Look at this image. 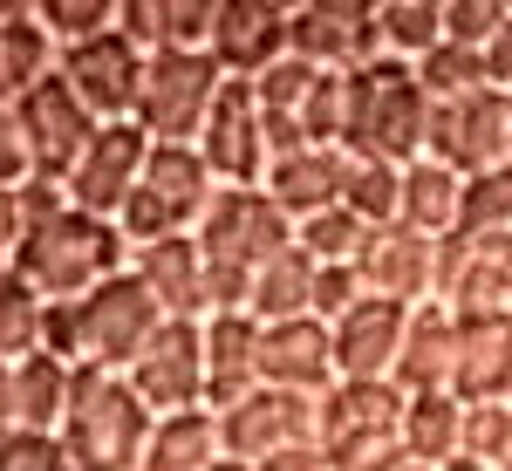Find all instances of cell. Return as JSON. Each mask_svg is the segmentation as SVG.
<instances>
[{
    "label": "cell",
    "mask_w": 512,
    "mask_h": 471,
    "mask_svg": "<svg viewBox=\"0 0 512 471\" xmlns=\"http://www.w3.org/2000/svg\"><path fill=\"white\" fill-rule=\"evenodd\" d=\"M506 103H512V89H506Z\"/></svg>",
    "instance_id": "obj_59"
},
{
    "label": "cell",
    "mask_w": 512,
    "mask_h": 471,
    "mask_svg": "<svg viewBox=\"0 0 512 471\" xmlns=\"http://www.w3.org/2000/svg\"><path fill=\"white\" fill-rule=\"evenodd\" d=\"M280 14H287V21H294V14H301V7H308V0H274Z\"/></svg>",
    "instance_id": "obj_55"
},
{
    "label": "cell",
    "mask_w": 512,
    "mask_h": 471,
    "mask_svg": "<svg viewBox=\"0 0 512 471\" xmlns=\"http://www.w3.org/2000/svg\"><path fill=\"white\" fill-rule=\"evenodd\" d=\"M260 383L321 396L335 383V342L321 314H294V321H260Z\"/></svg>",
    "instance_id": "obj_19"
},
{
    "label": "cell",
    "mask_w": 512,
    "mask_h": 471,
    "mask_svg": "<svg viewBox=\"0 0 512 471\" xmlns=\"http://www.w3.org/2000/svg\"><path fill=\"white\" fill-rule=\"evenodd\" d=\"M14 239H21V185H0V260L14 253Z\"/></svg>",
    "instance_id": "obj_50"
},
{
    "label": "cell",
    "mask_w": 512,
    "mask_h": 471,
    "mask_svg": "<svg viewBox=\"0 0 512 471\" xmlns=\"http://www.w3.org/2000/svg\"><path fill=\"white\" fill-rule=\"evenodd\" d=\"M164 308L151 301V287L130 274L96 280L89 294H62L48 301V321H41V349L62 355V362H96V369H130V355L158 335Z\"/></svg>",
    "instance_id": "obj_1"
},
{
    "label": "cell",
    "mask_w": 512,
    "mask_h": 471,
    "mask_svg": "<svg viewBox=\"0 0 512 471\" xmlns=\"http://www.w3.org/2000/svg\"><path fill=\"white\" fill-rule=\"evenodd\" d=\"M403 471H424V465H403Z\"/></svg>",
    "instance_id": "obj_57"
},
{
    "label": "cell",
    "mask_w": 512,
    "mask_h": 471,
    "mask_svg": "<svg viewBox=\"0 0 512 471\" xmlns=\"http://www.w3.org/2000/svg\"><path fill=\"white\" fill-rule=\"evenodd\" d=\"M7 267L28 287H41L48 301H62V294H89L96 280L123 274L130 267V239L117 233V219H96L76 198H62V205H48V212H35L21 226Z\"/></svg>",
    "instance_id": "obj_2"
},
{
    "label": "cell",
    "mask_w": 512,
    "mask_h": 471,
    "mask_svg": "<svg viewBox=\"0 0 512 471\" xmlns=\"http://www.w3.org/2000/svg\"><path fill=\"white\" fill-rule=\"evenodd\" d=\"M0 471H76V458L62 451V437L55 431H14L0 437Z\"/></svg>",
    "instance_id": "obj_44"
},
{
    "label": "cell",
    "mask_w": 512,
    "mask_h": 471,
    "mask_svg": "<svg viewBox=\"0 0 512 471\" xmlns=\"http://www.w3.org/2000/svg\"><path fill=\"white\" fill-rule=\"evenodd\" d=\"M41 0H0V21H35Z\"/></svg>",
    "instance_id": "obj_52"
},
{
    "label": "cell",
    "mask_w": 512,
    "mask_h": 471,
    "mask_svg": "<svg viewBox=\"0 0 512 471\" xmlns=\"http://www.w3.org/2000/svg\"><path fill=\"white\" fill-rule=\"evenodd\" d=\"M451 362H458V314L444 301H417L403 321V349H396L390 383L403 396L417 390H451Z\"/></svg>",
    "instance_id": "obj_23"
},
{
    "label": "cell",
    "mask_w": 512,
    "mask_h": 471,
    "mask_svg": "<svg viewBox=\"0 0 512 471\" xmlns=\"http://www.w3.org/2000/svg\"><path fill=\"white\" fill-rule=\"evenodd\" d=\"M130 390L144 396L151 410H198L205 403V321H185V314H164L158 335L130 355ZM212 410V403H205Z\"/></svg>",
    "instance_id": "obj_12"
},
{
    "label": "cell",
    "mask_w": 512,
    "mask_h": 471,
    "mask_svg": "<svg viewBox=\"0 0 512 471\" xmlns=\"http://www.w3.org/2000/svg\"><path fill=\"white\" fill-rule=\"evenodd\" d=\"M403 321H410V308H403V301L355 294L349 308L328 321V342H335V376H390V369H396V349H403Z\"/></svg>",
    "instance_id": "obj_18"
},
{
    "label": "cell",
    "mask_w": 512,
    "mask_h": 471,
    "mask_svg": "<svg viewBox=\"0 0 512 471\" xmlns=\"http://www.w3.org/2000/svg\"><path fill=\"white\" fill-rule=\"evenodd\" d=\"M55 76L69 82L103 123H117V117H130V103H137L144 48L123 35V28H96V35L55 41Z\"/></svg>",
    "instance_id": "obj_13"
},
{
    "label": "cell",
    "mask_w": 512,
    "mask_h": 471,
    "mask_svg": "<svg viewBox=\"0 0 512 471\" xmlns=\"http://www.w3.org/2000/svg\"><path fill=\"white\" fill-rule=\"evenodd\" d=\"M410 69H417V82H424V96H431V103H444V96H465V89H478V82H485V55H478V48H465V41H437L431 55H417Z\"/></svg>",
    "instance_id": "obj_37"
},
{
    "label": "cell",
    "mask_w": 512,
    "mask_h": 471,
    "mask_svg": "<svg viewBox=\"0 0 512 471\" xmlns=\"http://www.w3.org/2000/svg\"><path fill=\"white\" fill-rule=\"evenodd\" d=\"M212 471H260V465H246V458H226V451H219V465Z\"/></svg>",
    "instance_id": "obj_53"
},
{
    "label": "cell",
    "mask_w": 512,
    "mask_h": 471,
    "mask_svg": "<svg viewBox=\"0 0 512 471\" xmlns=\"http://www.w3.org/2000/svg\"><path fill=\"white\" fill-rule=\"evenodd\" d=\"M35 164H28V137H21V117L14 103H0V185H28Z\"/></svg>",
    "instance_id": "obj_47"
},
{
    "label": "cell",
    "mask_w": 512,
    "mask_h": 471,
    "mask_svg": "<svg viewBox=\"0 0 512 471\" xmlns=\"http://www.w3.org/2000/svg\"><path fill=\"white\" fill-rule=\"evenodd\" d=\"M219 82H226V69L212 62V48H151L130 117L144 123L158 144H192L205 110H212V96H219Z\"/></svg>",
    "instance_id": "obj_8"
},
{
    "label": "cell",
    "mask_w": 512,
    "mask_h": 471,
    "mask_svg": "<svg viewBox=\"0 0 512 471\" xmlns=\"http://www.w3.org/2000/svg\"><path fill=\"white\" fill-rule=\"evenodd\" d=\"M14 431V362L0 355V437Z\"/></svg>",
    "instance_id": "obj_51"
},
{
    "label": "cell",
    "mask_w": 512,
    "mask_h": 471,
    "mask_svg": "<svg viewBox=\"0 0 512 471\" xmlns=\"http://www.w3.org/2000/svg\"><path fill=\"white\" fill-rule=\"evenodd\" d=\"M212 14H219V0H123L117 28L137 41L144 55H151V48H205Z\"/></svg>",
    "instance_id": "obj_25"
},
{
    "label": "cell",
    "mask_w": 512,
    "mask_h": 471,
    "mask_svg": "<svg viewBox=\"0 0 512 471\" xmlns=\"http://www.w3.org/2000/svg\"><path fill=\"white\" fill-rule=\"evenodd\" d=\"M123 0H41L35 21L48 28L55 41H76V35H96V28H117Z\"/></svg>",
    "instance_id": "obj_42"
},
{
    "label": "cell",
    "mask_w": 512,
    "mask_h": 471,
    "mask_svg": "<svg viewBox=\"0 0 512 471\" xmlns=\"http://www.w3.org/2000/svg\"><path fill=\"white\" fill-rule=\"evenodd\" d=\"M349 130V69H321L301 96V137L308 144H342Z\"/></svg>",
    "instance_id": "obj_38"
},
{
    "label": "cell",
    "mask_w": 512,
    "mask_h": 471,
    "mask_svg": "<svg viewBox=\"0 0 512 471\" xmlns=\"http://www.w3.org/2000/svg\"><path fill=\"white\" fill-rule=\"evenodd\" d=\"M41 321H48V294L28 287V280L7 267V274H0V355H7V362L35 355L41 349Z\"/></svg>",
    "instance_id": "obj_33"
},
{
    "label": "cell",
    "mask_w": 512,
    "mask_h": 471,
    "mask_svg": "<svg viewBox=\"0 0 512 471\" xmlns=\"http://www.w3.org/2000/svg\"><path fill=\"white\" fill-rule=\"evenodd\" d=\"M506 7H512V0H506Z\"/></svg>",
    "instance_id": "obj_60"
},
{
    "label": "cell",
    "mask_w": 512,
    "mask_h": 471,
    "mask_svg": "<svg viewBox=\"0 0 512 471\" xmlns=\"http://www.w3.org/2000/svg\"><path fill=\"white\" fill-rule=\"evenodd\" d=\"M376 41H383V55H396V62H417V55H431L437 41H444V14L437 7H417V0H383Z\"/></svg>",
    "instance_id": "obj_35"
},
{
    "label": "cell",
    "mask_w": 512,
    "mask_h": 471,
    "mask_svg": "<svg viewBox=\"0 0 512 471\" xmlns=\"http://www.w3.org/2000/svg\"><path fill=\"white\" fill-rule=\"evenodd\" d=\"M321 69L315 62H301V55H280V62H267L260 76H253V96H260V117H294L301 123V96H308V82H315Z\"/></svg>",
    "instance_id": "obj_41"
},
{
    "label": "cell",
    "mask_w": 512,
    "mask_h": 471,
    "mask_svg": "<svg viewBox=\"0 0 512 471\" xmlns=\"http://www.w3.org/2000/svg\"><path fill=\"white\" fill-rule=\"evenodd\" d=\"M458 233H512V164H492V171L465 178Z\"/></svg>",
    "instance_id": "obj_36"
},
{
    "label": "cell",
    "mask_w": 512,
    "mask_h": 471,
    "mask_svg": "<svg viewBox=\"0 0 512 471\" xmlns=\"http://www.w3.org/2000/svg\"><path fill=\"white\" fill-rule=\"evenodd\" d=\"M212 198H219V178L198 157V144H158L151 137V157H144V171H137V185H130V198L117 212V233L130 246L164 239V233H192Z\"/></svg>",
    "instance_id": "obj_7"
},
{
    "label": "cell",
    "mask_w": 512,
    "mask_h": 471,
    "mask_svg": "<svg viewBox=\"0 0 512 471\" xmlns=\"http://www.w3.org/2000/svg\"><path fill=\"white\" fill-rule=\"evenodd\" d=\"M192 239L205 253V274H212V308H246L253 274L280 246H294V219L267 198V185H219Z\"/></svg>",
    "instance_id": "obj_3"
},
{
    "label": "cell",
    "mask_w": 512,
    "mask_h": 471,
    "mask_svg": "<svg viewBox=\"0 0 512 471\" xmlns=\"http://www.w3.org/2000/svg\"><path fill=\"white\" fill-rule=\"evenodd\" d=\"M478 55H485V82H499V89H512V21H506V28H499L492 41H485Z\"/></svg>",
    "instance_id": "obj_48"
},
{
    "label": "cell",
    "mask_w": 512,
    "mask_h": 471,
    "mask_svg": "<svg viewBox=\"0 0 512 471\" xmlns=\"http://www.w3.org/2000/svg\"><path fill=\"white\" fill-rule=\"evenodd\" d=\"M144 157H151V130L137 117H117V123H96V137H89V151L76 157V171L62 178L69 198H76L82 212H96V219H117L130 185H137V171H144Z\"/></svg>",
    "instance_id": "obj_16"
},
{
    "label": "cell",
    "mask_w": 512,
    "mask_h": 471,
    "mask_svg": "<svg viewBox=\"0 0 512 471\" xmlns=\"http://www.w3.org/2000/svg\"><path fill=\"white\" fill-rule=\"evenodd\" d=\"M69 390H76V362H62V355H21L14 362V424L21 431H55L62 424V410H69Z\"/></svg>",
    "instance_id": "obj_29"
},
{
    "label": "cell",
    "mask_w": 512,
    "mask_h": 471,
    "mask_svg": "<svg viewBox=\"0 0 512 471\" xmlns=\"http://www.w3.org/2000/svg\"><path fill=\"white\" fill-rule=\"evenodd\" d=\"M444 471H492V465H472V458H451Z\"/></svg>",
    "instance_id": "obj_54"
},
{
    "label": "cell",
    "mask_w": 512,
    "mask_h": 471,
    "mask_svg": "<svg viewBox=\"0 0 512 471\" xmlns=\"http://www.w3.org/2000/svg\"><path fill=\"white\" fill-rule=\"evenodd\" d=\"M342 178H349V151L342 144H294L267 164V198L287 219H308L321 205H342Z\"/></svg>",
    "instance_id": "obj_21"
},
{
    "label": "cell",
    "mask_w": 512,
    "mask_h": 471,
    "mask_svg": "<svg viewBox=\"0 0 512 471\" xmlns=\"http://www.w3.org/2000/svg\"><path fill=\"white\" fill-rule=\"evenodd\" d=\"M219 465V417L198 403V410H164L151 424V444L137 471H212Z\"/></svg>",
    "instance_id": "obj_26"
},
{
    "label": "cell",
    "mask_w": 512,
    "mask_h": 471,
    "mask_svg": "<svg viewBox=\"0 0 512 471\" xmlns=\"http://www.w3.org/2000/svg\"><path fill=\"white\" fill-rule=\"evenodd\" d=\"M451 396H458V403H492V396H512V314L458 321Z\"/></svg>",
    "instance_id": "obj_24"
},
{
    "label": "cell",
    "mask_w": 512,
    "mask_h": 471,
    "mask_svg": "<svg viewBox=\"0 0 512 471\" xmlns=\"http://www.w3.org/2000/svg\"><path fill=\"white\" fill-rule=\"evenodd\" d=\"M458 424H465V403H458L451 390L403 396V451H410V465L444 471L451 458H458Z\"/></svg>",
    "instance_id": "obj_28"
},
{
    "label": "cell",
    "mask_w": 512,
    "mask_h": 471,
    "mask_svg": "<svg viewBox=\"0 0 512 471\" xmlns=\"http://www.w3.org/2000/svg\"><path fill=\"white\" fill-rule=\"evenodd\" d=\"M437 239L444 233H417V226H369L362 246H355V280H362V294H383V301H403V308H417V301H437Z\"/></svg>",
    "instance_id": "obj_15"
},
{
    "label": "cell",
    "mask_w": 512,
    "mask_h": 471,
    "mask_svg": "<svg viewBox=\"0 0 512 471\" xmlns=\"http://www.w3.org/2000/svg\"><path fill=\"white\" fill-rule=\"evenodd\" d=\"M260 471H328V458H321V444H287L274 458H260Z\"/></svg>",
    "instance_id": "obj_49"
},
{
    "label": "cell",
    "mask_w": 512,
    "mask_h": 471,
    "mask_svg": "<svg viewBox=\"0 0 512 471\" xmlns=\"http://www.w3.org/2000/svg\"><path fill=\"white\" fill-rule=\"evenodd\" d=\"M55 69V35L41 21H0V103H21Z\"/></svg>",
    "instance_id": "obj_31"
},
{
    "label": "cell",
    "mask_w": 512,
    "mask_h": 471,
    "mask_svg": "<svg viewBox=\"0 0 512 471\" xmlns=\"http://www.w3.org/2000/svg\"><path fill=\"white\" fill-rule=\"evenodd\" d=\"M458 205H465V178L437 157H410L403 164V205L396 219L417 233H458Z\"/></svg>",
    "instance_id": "obj_27"
},
{
    "label": "cell",
    "mask_w": 512,
    "mask_h": 471,
    "mask_svg": "<svg viewBox=\"0 0 512 471\" xmlns=\"http://www.w3.org/2000/svg\"><path fill=\"white\" fill-rule=\"evenodd\" d=\"M308 14L335 21V28L355 41V55H362V62H369V55H383V41H376V14H383V0H308Z\"/></svg>",
    "instance_id": "obj_45"
},
{
    "label": "cell",
    "mask_w": 512,
    "mask_h": 471,
    "mask_svg": "<svg viewBox=\"0 0 512 471\" xmlns=\"http://www.w3.org/2000/svg\"><path fill=\"white\" fill-rule=\"evenodd\" d=\"M0 274H7V260H0Z\"/></svg>",
    "instance_id": "obj_58"
},
{
    "label": "cell",
    "mask_w": 512,
    "mask_h": 471,
    "mask_svg": "<svg viewBox=\"0 0 512 471\" xmlns=\"http://www.w3.org/2000/svg\"><path fill=\"white\" fill-rule=\"evenodd\" d=\"M14 117H21V137H28V164H35V178H55V185L76 171V157L89 151V137H96V123H103L69 82L55 76V69L14 103Z\"/></svg>",
    "instance_id": "obj_14"
},
{
    "label": "cell",
    "mask_w": 512,
    "mask_h": 471,
    "mask_svg": "<svg viewBox=\"0 0 512 471\" xmlns=\"http://www.w3.org/2000/svg\"><path fill=\"white\" fill-rule=\"evenodd\" d=\"M424 137H431V96H424L417 69L396 62V55L355 62L349 69V130H342V151L410 164V157H424Z\"/></svg>",
    "instance_id": "obj_5"
},
{
    "label": "cell",
    "mask_w": 512,
    "mask_h": 471,
    "mask_svg": "<svg viewBox=\"0 0 512 471\" xmlns=\"http://www.w3.org/2000/svg\"><path fill=\"white\" fill-rule=\"evenodd\" d=\"M315 444L328 471H403V390L390 376H335L321 390Z\"/></svg>",
    "instance_id": "obj_6"
},
{
    "label": "cell",
    "mask_w": 512,
    "mask_h": 471,
    "mask_svg": "<svg viewBox=\"0 0 512 471\" xmlns=\"http://www.w3.org/2000/svg\"><path fill=\"white\" fill-rule=\"evenodd\" d=\"M355 294H362L355 260H321V267H315V314H321V321H335V314L349 308Z\"/></svg>",
    "instance_id": "obj_46"
},
{
    "label": "cell",
    "mask_w": 512,
    "mask_h": 471,
    "mask_svg": "<svg viewBox=\"0 0 512 471\" xmlns=\"http://www.w3.org/2000/svg\"><path fill=\"white\" fill-rule=\"evenodd\" d=\"M130 274L151 287V301L164 314H185V321L212 314V274H205V253H198L192 233H164L130 246Z\"/></svg>",
    "instance_id": "obj_17"
},
{
    "label": "cell",
    "mask_w": 512,
    "mask_h": 471,
    "mask_svg": "<svg viewBox=\"0 0 512 471\" xmlns=\"http://www.w3.org/2000/svg\"><path fill=\"white\" fill-rule=\"evenodd\" d=\"M212 417H219V451H226V458H246V465H260V458H274V451H287V444H315L321 396L280 390V383H253L239 403L212 410Z\"/></svg>",
    "instance_id": "obj_10"
},
{
    "label": "cell",
    "mask_w": 512,
    "mask_h": 471,
    "mask_svg": "<svg viewBox=\"0 0 512 471\" xmlns=\"http://www.w3.org/2000/svg\"><path fill=\"white\" fill-rule=\"evenodd\" d=\"M287 55H301V62H315V69H355L362 55H355V41L335 28V21H321V14H294L287 21Z\"/></svg>",
    "instance_id": "obj_40"
},
{
    "label": "cell",
    "mask_w": 512,
    "mask_h": 471,
    "mask_svg": "<svg viewBox=\"0 0 512 471\" xmlns=\"http://www.w3.org/2000/svg\"><path fill=\"white\" fill-rule=\"evenodd\" d=\"M315 267L301 246H280L274 260L253 274V294H246V314L253 321H294V314H315Z\"/></svg>",
    "instance_id": "obj_30"
},
{
    "label": "cell",
    "mask_w": 512,
    "mask_h": 471,
    "mask_svg": "<svg viewBox=\"0 0 512 471\" xmlns=\"http://www.w3.org/2000/svg\"><path fill=\"white\" fill-rule=\"evenodd\" d=\"M362 219H355L349 205H321L308 219H294V246L308 253V260H355V246H362Z\"/></svg>",
    "instance_id": "obj_39"
},
{
    "label": "cell",
    "mask_w": 512,
    "mask_h": 471,
    "mask_svg": "<svg viewBox=\"0 0 512 471\" xmlns=\"http://www.w3.org/2000/svg\"><path fill=\"white\" fill-rule=\"evenodd\" d=\"M342 205H349L362 226H390L396 205H403V164H390V157H355V151H349Z\"/></svg>",
    "instance_id": "obj_32"
},
{
    "label": "cell",
    "mask_w": 512,
    "mask_h": 471,
    "mask_svg": "<svg viewBox=\"0 0 512 471\" xmlns=\"http://www.w3.org/2000/svg\"><path fill=\"white\" fill-rule=\"evenodd\" d=\"M458 458H472V465H492V471H506V465H512V396L465 403V424H458Z\"/></svg>",
    "instance_id": "obj_34"
},
{
    "label": "cell",
    "mask_w": 512,
    "mask_h": 471,
    "mask_svg": "<svg viewBox=\"0 0 512 471\" xmlns=\"http://www.w3.org/2000/svg\"><path fill=\"white\" fill-rule=\"evenodd\" d=\"M205 48H212V62L226 76H260L267 62L287 55V14L274 0H219Z\"/></svg>",
    "instance_id": "obj_20"
},
{
    "label": "cell",
    "mask_w": 512,
    "mask_h": 471,
    "mask_svg": "<svg viewBox=\"0 0 512 471\" xmlns=\"http://www.w3.org/2000/svg\"><path fill=\"white\" fill-rule=\"evenodd\" d=\"M424 157L451 164L458 178L492 171V164H512V103H506V89H499V82H478V89H465V96L431 103Z\"/></svg>",
    "instance_id": "obj_9"
},
{
    "label": "cell",
    "mask_w": 512,
    "mask_h": 471,
    "mask_svg": "<svg viewBox=\"0 0 512 471\" xmlns=\"http://www.w3.org/2000/svg\"><path fill=\"white\" fill-rule=\"evenodd\" d=\"M437 14H444V41H465V48H485L512 21L506 0H444Z\"/></svg>",
    "instance_id": "obj_43"
},
{
    "label": "cell",
    "mask_w": 512,
    "mask_h": 471,
    "mask_svg": "<svg viewBox=\"0 0 512 471\" xmlns=\"http://www.w3.org/2000/svg\"><path fill=\"white\" fill-rule=\"evenodd\" d=\"M151 424H158V410L130 390L123 369L76 362V390H69V410L55 424L76 471H137L144 444H151Z\"/></svg>",
    "instance_id": "obj_4"
},
{
    "label": "cell",
    "mask_w": 512,
    "mask_h": 471,
    "mask_svg": "<svg viewBox=\"0 0 512 471\" xmlns=\"http://www.w3.org/2000/svg\"><path fill=\"white\" fill-rule=\"evenodd\" d=\"M417 7H444V0H417Z\"/></svg>",
    "instance_id": "obj_56"
},
{
    "label": "cell",
    "mask_w": 512,
    "mask_h": 471,
    "mask_svg": "<svg viewBox=\"0 0 512 471\" xmlns=\"http://www.w3.org/2000/svg\"><path fill=\"white\" fill-rule=\"evenodd\" d=\"M260 383V321L246 308L205 314V403L226 410Z\"/></svg>",
    "instance_id": "obj_22"
},
{
    "label": "cell",
    "mask_w": 512,
    "mask_h": 471,
    "mask_svg": "<svg viewBox=\"0 0 512 471\" xmlns=\"http://www.w3.org/2000/svg\"><path fill=\"white\" fill-rule=\"evenodd\" d=\"M198 157L212 164V178L219 185H260L267 178V123H260V96H253V76H226L219 82V96H212V110L198 123Z\"/></svg>",
    "instance_id": "obj_11"
}]
</instances>
